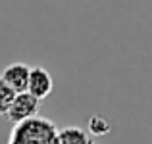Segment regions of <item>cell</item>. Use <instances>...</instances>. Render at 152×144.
Masks as SVG:
<instances>
[{"label": "cell", "instance_id": "6da1fadb", "mask_svg": "<svg viewBox=\"0 0 152 144\" xmlns=\"http://www.w3.org/2000/svg\"><path fill=\"white\" fill-rule=\"evenodd\" d=\"M8 144H60L58 127L50 119L35 115L21 123H15Z\"/></svg>", "mask_w": 152, "mask_h": 144}, {"label": "cell", "instance_id": "7a4b0ae2", "mask_svg": "<svg viewBox=\"0 0 152 144\" xmlns=\"http://www.w3.org/2000/svg\"><path fill=\"white\" fill-rule=\"evenodd\" d=\"M39 108H41V100L37 96H33L29 90H23V92H18L12 102L10 110L6 113V119L15 123H21L25 119H31L39 113Z\"/></svg>", "mask_w": 152, "mask_h": 144}, {"label": "cell", "instance_id": "3957f363", "mask_svg": "<svg viewBox=\"0 0 152 144\" xmlns=\"http://www.w3.org/2000/svg\"><path fill=\"white\" fill-rule=\"evenodd\" d=\"M29 75H31V67L27 63L15 62V63H10V65L4 67L0 79L4 83H8L15 92H23L29 87Z\"/></svg>", "mask_w": 152, "mask_h": 144}, {"label": "cell", "instance_id": "277c9868", "mask_svg": "<svg viewBox=\"0 0 152 144\" xmlns=\"http://www.w3.org/2000/svg\"><path fill=\"white\" fill-rule=\"evenodd\" d=\"M52 89H54V81H52V75L48 71H46L45 67H41V65L31 67L29 87H27V90H29L33 96H37L39 100H42L52 92Z\"/></svg>", "mask_w": 152, "mask_h": 144}, {"label": "cell", "instance_id": "5b68a950", "mask_svg": "<svg viewBox=\"0 0 152 144\" xmlns=\"http://www.w3.org/2000/svg\"><path fill=\"white\" fill-rule=\"evenodd\" d=\"M60 144H91V133L81 127H64L58 129Z\"/></svg>", "mask_w": 152, "mask_h": 144}, {"label": "cell", "instance_id": "8992f818", "mask_svg": "<svg viewBox=\"0 0 152 144\" xmlns=\"http://www.w3.org/2000/svg\"><path fill=\"white\" fill-rule=\"evenodd\" d=\"M15 94L18 92H15L8 83H4L2 79H0V115L6 117L8 110H10L12 102H14V98H15Z\"/></svg>", "mask_w": 152, "mask_h": 144}, {"label": "cell", "instance_id": "52a82bcc", "mask_svg": "<svg viewBox=\"0 0 152 144\" xmlns=\"http://www.w3.org/2000/svg\"><path fill=\"white\" fill-rule=\"evenodd\" d=\"M112 129V125L108 123L106 117H102V115H93V117L89 119V133L93 135V137H102V135H108Z\"/></svg>", "mask_w": 152, "mask_h": 144}, {"label": "cell", "instance_id": "ba28073f", "mask_svg": "<svg viewBox=\"0 0 152 144\" xmlns=\"http://www.w3.org/2000/svg\"><path fill=\"white\" fill-rule=\"evenodd\" d=\"M91 144H94V142H91Z\"/></svg>", "mask_w": 152, "mask_h": 144}]
</instances>
